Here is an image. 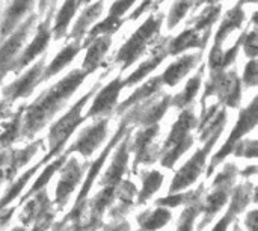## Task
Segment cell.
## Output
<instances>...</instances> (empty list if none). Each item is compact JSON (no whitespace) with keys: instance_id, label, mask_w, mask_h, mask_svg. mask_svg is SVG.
<instances>
[{"instance_id":"1","label":"cell","mask_w":258,"mask_h":231,"mask_svg":"<svg viewBox=\"0 0 258 231\" xmlns=\"http://www.w3.org/2000/svg\"><path fill=\"white\" fill-rule=\"evenodd\" d=\"M88 74L80 70L71 71L67 77L60 79L54 86L42 92L35 103L27 107L24 121V135H32L44 127L47 121L67 103Z\"/></svg>"},{"instance_id":"2","label":"cell","mask_w":258,"mask_h":231,"mask_svg":"<svg viewBox=\"0 0 258 231\" xmlns=\"http://www.w3.org/2000/svg\"><path fill=\"white\" fill-rule=\"evenodd\" d=\"M95 94V88L92 89V91H89L83 98H80L53 127H51V130H50V154L44 159V163L51 157V156H54L56 153H59V150L63 147V144L68 141V138L73 135V132L77 129V126L80 124V123H83V117H82V109H83V106L86 104V101L92 97Z\"/></svg>"},{"instance_id":"3","label":"cell","mask_w":258,"mask_h":231,"mask_svg":"<svg viewBox=\"0 0 258 231\" xmlns=\"http://www.w3.org/2000/svg\"><path fill=\"white\" fill-rule=\"evenodd\" d=\"M160 24H162V18L150 17L130 36V39L121 47V50L118 51V56H116L115 62H121L122 64V70H125L127 67H130L145 51L148 42H151V39L157 35V32L160 29Z\"/></svg>"},{"instance_id":"4","label":"cell","mask_w":258,"mask_h":231,"mask_svg":"<svg viewBox=\"0 0 258 231\" xmlns=\"http://www.w3.org/2000/svg\"><path fill=\"white\" fill-rule=\"evenodd\" d=\"M194 124V115L192 110H184L177 123L174 124V129L169 135V139L165 147V156H163V165L165 166H172L175 160L190 147L192 139L187 136L190 127Z\"/></svg>"},{"instance_id":"5","label":"cell","mask_w":258,"mask_h":231,"mask_svg":"<svg viewBox=\"0 0 258 231\" xmlns=\"http://www.w3.org/2000/svg\"><path fill=\"white\" fill-rule=\"evenodd\" d=\"M218 92L221 101L227 103L231 107L239 106L240 100V82L237 79L236 71H230L227 74L219 73L212 79V83L207 85V91L204 94V98Z\"/></svg>"},{"instance_id":"6","label":"cell","mask_w":258,"mask_h":231,"mask_svg":"<svg viewBox=\"0 0 258 231\" xmlns=\"http://www.w3.org/2000/svg\"><path fill=\"white\" fill-rule=\"evenodd\" d=\"M221 132H222V130H218V132L212 136V139L207 142V145H206L203 150H200L198 153H195V156H194V157L180 169V172L177 174L175 180L172 182L171 192H175V191H178V189H181V188H186V186H189L190 183H194V182L197 180V177L201 174V171H203V168H204L206 157H207V154L210 153V148L213 147V144L218 141V136L221 135Z\"/></svg>"},{"instance_id":"7","label":"cell","mask_w":258,"mask_h":231,"mask_svg":"<svg viewBox=\"0 0 258 231\" xmlns=\"http://www.w3.org/2000/svg\"><path fill=\"white\" fill-rule=\"evenodd\" d=\"M257 98L251 103V106L248 109H245L242 113H240V118L237 121V126H236V130H233L228 142L225 144V147L213 157V166L212 169L221 162V159H225L234 148H236V144L240 141V136L248 133L255 124H257Z\"/></svg>"},{"instance_id":"8","label":"cell","mask_w":258,"mask_h":231,"mask_svg":"<svg viewBox=\"0 0 258 231\" xmlns=\"http://www.w3.org/2000/svg\"><path fill=\"white\" fill-rule=\"evenodd\" d=\"M50 36H51V29H50V18H47L36 30V35L32 41V44L21 53V56L12 64V70L15 73L21 71L26 65H29L36 56H39L45 47L48 45V41H50Z\"/></svg>"},{"instance_id":"9","label":"cell","mask_w":258,"mask_h":231,"mask_svg":"<svg viewBox=\"0 0 258 231\" xmlns=\"http://www.w3.org/2000/svg\"><path fill=\"white\" fill-rule=\"evenodd\" d=\"M42 73H44V59H41V62H38L33 68H30L26 74H23L14 83L6 86L3 89L5 97L8 100H17L21 97H27L29 94H32L33 88L41 82Z\"/></svg>"},{"instance_id":"10","label":"cell","mask_w":258,"mask_h":231,"mask_svg":"<svg viewBox=\"0 0 258 231\" xmlns=\"http://www.w3.org/2000/svg\"><path fill=\"white\" fill-rule=\"evenodd\" d=\"M122 79L121 77H116L113 79L109 85H106L95 97L89 112H88V117H95V115H103V113H109L115 104H116V100H118V95L122 89Z\"/></svg>"},{"instance_id":"11","label":"cell","mask_w":258,"mask_h":231,"mask_svg":"<svg viewBox=\"0 0 258 231\" xmlns=\"http://www.w3.org/2000/svg\"><path fill=\"white\" fill-rule=\"evenodd\" d=\"M35 21V17H30L29 20H26L12 35L8 41H5V44L0 47V70L5 71V67H8L9 64H12L15 54L18 53V50L21 48L32 24Z\"/></svg>"},{"instance_id":"12","label":"cell","mask_w":258,"mask_h":231,"mask_svg":"<svg viewBox=\"0 0 258 231\" xmlns=\"http://www.w3.org/2000/svg\"><path fill=\"white\" fill-rule=\"evenodd\" d=\"M107 121L103 120L100 123H97L94 127L86 129L80 138L76 141V144L68 150V151H79L83 156H89L94 153V150L103 142V139L106 138V132H107Z\"/></svg>"},{"instance_id":"13","label":"cell","mask_w":258,"mask_h":231,"mask_svg":"<svg viewBox=\"0 0 258 231\" xmlns=\"http://www.w3.org/2000/svg\"><path fill=\"white\" fill-rule=\"evenodd\" d=\"M88 44L89 47L86 51V57L83 61V71L86 74H91L101 65V61L112 44V39H110V35H100L91 39Z\"/></svg>"},{"instance_id":"14","label":"cell","mask_w":258,"mask_h":231,"mask_svg":"<svg viewBox=\"0 0 258 231\" xmlns=\"http://www.w3.org/2000/svg\"><path fill=\"white\" fill-rule=\"evenodd\" d=\"M198 56L197 54H184L181 56L180 59H177L174 64H171L165 73L160 76L162 79V83L166 85V86H175L194 67H195V62H197Z\"/></svg>"},{"instance_id":"15","label":"cell","mask_w":258,"mask_h":231,"mask_svg":"<svg viewBox=\"0 0 258 231\" xmlns=\"http://www.w3.org/2000/svg\"><path fill=\"white\" fill-rule=\"evenodd\" d=\"M33 5V0H12L11 6L8 8L2 26H0V35L6 36L9 33H12L17 27V24L21 21V18L30 11Z\"/></svg>"},{"instance_id":"16","label":"cell","mask_w":258,"mask_h":231,"mask_svg":"<svg viewBox=\"0 0 258 231\" xmlns=\"http://www.w3.org/2000/svg\"><path fill=\"white\" fill-rule=\"evenodd\" d=\"M80 179H82V168L79 166V163L74 159H71L62 172V179H60L57 191H56V198L59 203L67 201V197L74 191V188L80 182Z\"/></svg>"},{"instance_id":"17","label":"cell","mask_w":258,"mask_h":231,"mask_svg":"<svg viewBox=\"0 0 258 231\" xmlns=\"http://www.w3.org/2000/svg\"><path fill=\"white\" fill-rule=\"evenodd\" d=\"M79 50H80V42L79 41H73L70 42L67 47H63L60 50V53L50 62V65H47L45 71L42 73V79L47 80L50 79L51 76L57 74L60 70H63L77 54H79Z\"/></svg>"},{"instance_id":"18","label":"cell","mask_w":258,"mask_h":231,"mask_svg":"<svg viewBox=\"0 0 258 231\" xmlns=\"http://www.w3.org/2000/svg\"><path fill=\"white\" fill-rule=\"evenodd\" d=\"M103 12V0L97 2L95 5L88 6L79 17L77 23L74 24V29L71 32V38L73 41H80V38L86 33V30L89 29V26L101 15Z\"/></svg>"},{"instance_id":"19","label":"cell","mask_w":258,"mask_h":231,"mask_svg":"<svg viewBox=\"0 0 258 231\" xmlns=\"http://www.w3.org/2000/svg\"><path fill=\"white\" fill-rule=\"evenodd\" d=\"M168 53H165V51H162V50H159V51H156L148 61H145V62H142L125 80H122V86H132V85H135V83H138V82H141L144 77H147L151 71H154L162 62H163V59H165V56H166Z\"/></svg>"},{"instance_id":"20","label":"cell","mask_w":258,"mask_h":231,"mask_svg":"<svg viewBox=\"0 0 258 231\" xmlns=\"http://www.w3.org/2000/svg\"><path fill=\"white\" fill-rule=\"evenodd\" d=\"M77 8H79V0H65V3L62 5V8L57 12V17H56L54 27L51 30L53 32V36L56 39L65 36V32L68 29V24H70L71 18L74 17Z\"/></svg>"},{"instance_id":"21","label":"cell","mask_w":258,"mask_h":231,"mask_svg":"<svg viewBox=\"0 0 258 231\" xmlns=\"http://www.w3.org/2000/svg\"><path fill=\"white\" fill-rule=\"evenodd\" d=\"M243 17H245V14H243L240 5H237L234 9H231V11L224 17V20H222V24H221V27H219V30H218V33H216V38H215V44L221 45V44L224 42V39H225L233 30H236V29L242 24Z\"/></svg>"},{"instance_id":"22","label":"cell","mask_w":258,"mask_h":231,"mask_svg":"<svg viewBox=\"0 0 258 231\" xmlns=\"http://www.w3.org/2000/svg\"><path fill=\"white\" fill-rule=\"evenodd\" d=\"M201 44V38H200V30L197 29H187L184 32H181L177 38H174L169 44L168 53L169 54H178L183 53L187 48H194V47H200Z\"/></svg>"},{"instance_id":"23","label":"cell","mask_w":258,"mask_h":231,"mask_svg":"<svg viewBox=\"0 0 258 231\" xmlns=\"http://www.w3.org/2000/svg\"><path fill=\"white\" fill-rule=\"evenodd\" d=\"M163 83H162V79L160 77H154V79H151L150 82H147V83H144L139 89H136L127 100H125V103H122L121 106H119V112L121 110H124V109H128L130 106H133V104H136V103H139V101H145L147 98H150L153 94H156L159 89H160V86H162Z\"/></svg>"},{"instance_id":"24","label":"cell","mask_w":258,"mask_h":231,"mask_svg":"<svg viewBox=\"0 0 258 231\" xmlns=\"http://www.w3.org/2000/svg\"><path fill=\"white\" fill-rule=\"evenodd\" d=\"M125 165H127V142L124 141L122 145L119 147V150H118L115 159H113L112 166H110L109 171L106 172V177H104L103 183H104V185H112V186H113V185L121 179Z\"/></svg>"},{"instance_id":"25","label":"cell","mask_w":258,"mask_h":231,"mask_svg":"<svg viewBox=\"0 0 258 231\" xmlns=\"http://www.w3.org/2000/svg\"><path fill=\"white\" fill-rule=\"evenodd\" d=\"M200 85H201V74L192 77V79L187 82L186 88L174 98V104H175L177 107H184L186 104H189V103L195 98V95H197V92H198V89H200Z\"/></svg>"},{"instance_id":"26","label":"cell","mask_w":258,"mask_h":231,"mask_svg":"<svg viewBox=\"0 0 258 231\" xmlns=\"http://www.w3.org/2000/svg\"><path fill=\"white\" fill-rule=\"evenodd\" d=\"M65 157H67V154H63V156H62L60 159L54 160V162H53L51 165H48V166L45 168V171H44V172L41 174V177H39V179H38V182H36V183L33 185V188H32V189H30V192H29V194L26 195V198H27L29 195L35 194L36 191H39L41 188H44V185H45V183H47V182L50 180V177H51V176H53V174H54V172H56V171H57V169H59V168L62 166V163H63Z\"/></svg>"},{"instance_id":"27","label":"cell","mask_w":258,"mask_h":231,"mask_svg":"<svg viewBox=\"0 0 258 231\" xmlns=\"http://www.w3.org/2000/svg\"><path fill=\"white\" fill-rule=\"evenodd\" d=\"M169 218H171L169 212H166V210H163V209H159V210H156L154 213L148 215L147 221H144L142 225H144L147 230H157V228L166 225V222L169 221Z\"/></svg>"},{"instance_id":"28","label":"cell","mask_w":258,"mask_h":231,"mask_svg":"<svg viewBox=\"0 0 258 231\" xmlns=\"http://www.w3.org/2000/svg\"><path fill=\"white\" fill-rule=\"evenodd\" d=\"M162 182H163V176H162V174H159V172H156V171L151 172V174H148V176L145 177V180H144V191H142V194H141L142 201L147 200V197L153 195V194L159 189V186L162 185Z\"/></svg>"},{"instance_id":"29","label":"cell","mask_w":258,"mask_h":231,"mask_svg":"<svg viewBox=\"0 0 258 231\" xmlns=\"http://www.w3.org/2000/svg\"><path fill=\"white\" fill-rule=\"evenodd\" d=\"M187 9H189V2H187V0H178V2L172 6V9H171V12H169L168 27L172 29V27L186 15Z\"/></svg>"},{"instance_id":"30","label":"cell","mask_w":258,"mask_h":231,"mask_svg":"<svg viewBox=\"0 0 258 231\" xmlns=\"http://www.w3.org/2000/svg\"><path fill=\"white\" fill-rule=\"evenodd\" d=\"M218 15H219V6H216V8H207L204 12H203V15L200 17V20L197 21V30H201L203 27H210L212 26V23L218 18Z\"/></svg>"},{"instance_id":"31","label":"cell","mask_w":258,"mask_h":231,"mask_svg":"<svg viewBox=\"0 0 258 231\" xmlns=\"http://www.w3.org/2000/svg\"><path fill=\"white\" fill-rule=\"evenodd\" d=\"M243 82L246 83V86H255L258 82V70H257V61L252 59L249 61V64L245 68L243 73Z\"/></svg>"},{"instance_id":"32","label":"cell","mask_w":258,"mask_h":231,"mask_svg":"<svg viewBox=\"0 0 258 231\" xmlns=\"http://www.w3.org/2000/svg\"><path fill=\"white\" fill-rule=\"evenodd\" d=\"M135 2H136V0H116V2L112 5V8H110L109 15H110V17H118V18H121V17L125 14V11H128V9L133 6Z\"/></svg>"},{"instance_id":"33","label":"cell","mask_w":258,"mask_h":231,"mask_svg":"<svg viewBox=\"0 0 258 231\" xmlns=\"http://www.w3.org/2000/svg\"><path fill=\"white\" fill-rule=\"evenodd\" d=\"M245 41V51L249 57H255L257 56L258 47H257V30H252L251 33H248Z\"/></svg>"},{"instance_id":"34","label":"cell","mask_w":258,"mask_h":231,"mask_svg":"<svg viewBox=\"0 0 258 231\" xmlns=\"http://www.w3.org/2000/svg\"><path fill=\"white\" fill-rule=\"evenodd\" d=\"M53 2H54V0H39V9H41V11H44L47 6H51V5H53Z\"/></svg>"},{"instance_id":"35","label":"cell","mask_w":258,"mask_h":231,"mask_svg":"<svg viewBox=\"0 0 258 231\" xmlns=\"http://www.w3.org/2000/svg\"><path fill=\"white\" fill-rule=\"evenodd\" d=\"M89 2H91V0H79V5H80V3H89Z\"/></svg>"},{"instance_id":"36","label":"cell","mask_w":258,"mask_h":231,"mask_svg":"<svg viewBox=\"0 0 258 231\" xmlns=\"http://www.w3.org/2000/svg\"><path fill=\"white\" fill-rule=\"evenodd\" d=\"M12 231H24L23 228H15V230H12Z\"/></svg>"}]
</instances>
